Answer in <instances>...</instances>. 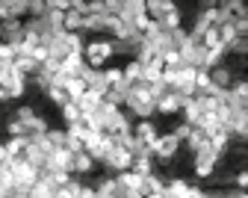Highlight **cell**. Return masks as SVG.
I'll list each match as a JSON object with an SVG mask.
<instances>
[{
    "instance_id": "1",
    "label": "cell",
    "mask_w": 248,
    "mask_h": 198,
    "mask_svg": "<svg viewBox=\"0 0 248 198\" xmlns=\"http://www.w3.org/2000/svg\"><path fill=\"white\" fill-rule=\"evenodd\" d=\"M83 62L89 65V68H107V65L112 62V45H109V39H104V36L86 39V45H83Z\"/></svg>"
},
{
    "instance_id": "2",
    "label": "cell",
    "mask_w": 248,
    "mask_h": 198,
    "mask_svg": "<svg viewBox=\"0 0 248 198\" xmlns=\"http://www.w3.org/2000/svg\"><path fill=\"white\" fill-rule=\"evenodd\" d=\"M59 118H62V127H68V124H77V121L83 118V113H80L77 101H68L65 107H59Z\"/></svg>"
},
{
    "instance_id": "3",
    "label": "cell",
    "mask_w": 248,
    "mask_h": 198,
    "mask_svg": "<svg viewBox=\"0 0 248 198\" xmlns=\"http://www.w3.org/2000/svg\"><path fill=\"white\" fill-rule=\"evenodd\" d=\"M62 33H83V15L68 9L65 15H62Z\"/></svg>"
},
{
    "instance_id": "4",
    "label": "cell",
    "mask_w": 248,
    "mask_h": 198,
    "mask_svg": "<svg viewBox=\"0 0 248 198\" xmlns=\"http://www.w3.org/2000/svg\"><path fill=\"white\" fill-rule=\"evenodd\" d=\"M130 172H136V175H142V178L154 175V157H151V154H148V157H133Z\"/></svg>"
},
{
    "instance_id": "5",
    "label": "cell",
    "mask_w": 248,
    "mask_h": 198,
    "mask_svg": "<svg viewBox=\"0 0 248 198\" xmlns=\"http://www.w3.org/2000/svg\"><path fill=\"white\" fill-rule=\"evenodd\" d=\"M39 116V110L33 107V104H18L15 110H12V118L15 121H21V124H27V121H33Z\"/></svg>"
},
{
    "instance_id": "6",
    "label": "cell",
    "mask_w": 248,
    "mask_h": 198,
    "mask_svg": "<svg viewBox=\"0 0 248 198\" xmlns=\"http://www.w3.org/2000/svg\"><path fill=\"white\" fill-rule=\"evenodd\" d=\"M65 92H68L71 101H80V98H83L89 89H86V83H83V80H65Z\"/></svg>"
},
{
    "instance_id": "7",
    "label": "cell",
    "mask_w": 248,
    "mask_h": 198,
    "mask_svg": "<svg viewBox=\"0 0 248 198\" xmlns=\"http://www.w3.org/2000/svg\"><path fill=\"white\" fill-rule=\"evenodd\" d=\"M104 77H107V86H109V89H112V86H121V83H124L121 65H107V68H104Z\"/></svg>"
},
{
    "instance_id": "8",
    "label": "cell",
    "mask_w": 248,
    "mask_h": 198,
    "mask_svg": "<svg viewBox=\"0 0 248 198\" xmlns=\"http://www.w3.org/2000/svg\"><path fill=\"white\" fill-rule=\"evenodd\" d=\"M148 198H166V195H163V192H157V195H148Z\"/></svg>"
}]
</instances>
